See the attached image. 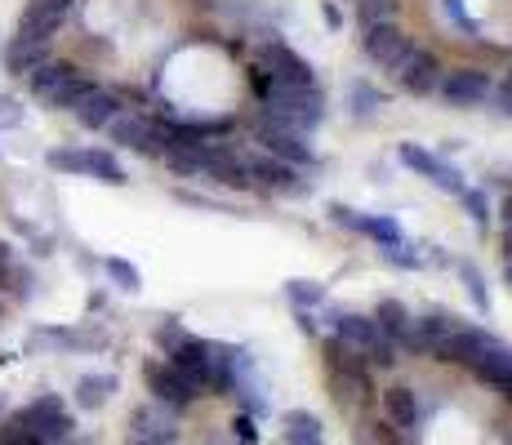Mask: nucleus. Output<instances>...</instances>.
Listing matches in <instances>:
<instances>
[{
    "mask_svg": "<svg viewBox=\"0 0 512 445\" xmlns=\"http://www.w3.org/2000/svg\"><path fill=\"white\" fill-rule=\"evenodd\" d=\"M254 85H259L268 116L285 130H317L326 116V98L317 94V85H281L272 76H254Z\"/></svg>",
    "mask_w": 512,
    "mask_h": 445,
    "instance_id": "obj_1",
    "label": "nucleus"
},
{
    "mask_svg": "<svg viewBox=\"0 0 512 445\" xmlns=\"http://www.w3.org/2000/svg\"><path fill=\"white\" fill-rule=\"evenodd\" d=\"M170 356V365L192 383L196 392H228L232 383V352L210 339H183Z\"/></svg>",
    "mask_w": 512,
    "mask_h": 445,
    "instance_id": "obj_2",
    "label": "nucleus"
},
{
    "mask_svg": "<svg viewBox=\"0 0 512 445\" xmlns=\"http://www.w3.org/2000/svg\"><path fill=\"white\" fill-rule=\"evenodd\" d=\"M27 85H32V94L41 98L45 107H54V112H72V107L94 89L90 76H81L72 63H41L32 76H27Z\"/></svg>",
    "mask_w": 512,
    "mask_h": 445,
    "instance_id": "obj_3",
    "label": "nucleus"
},
{
    "mask_svg": "<svg viewBox=\"0 0 512 445\" xmlns=\"http://www.w3.org/2000/svg\"><path fill=\"white\" fill-rule=\"evenodd\" d=\"M326 370H330V388H334V401L339 405H361L370 397V370L352 348H343L339 339L326 343Z\"/></svg>",
    "mask_w": 512,
    "mask_h": 445,
    "instance_id": "obj_4",
    "label": "nucleus"
},
{
    "mask_svg": "<svg viewBox=\"0 0 512 445\" xmlns=\"http://www.w3.org/2000/svg\"><path fill=\"white\" fill-rule=\"evenodd\" d=\"M14 423L23 432H32L41 445H58V441H67L72 437V428H76V419L67 414V405L54 397V392H45V397H36L32 405H23V410L14 414Z\"/></svg>",
    "mask_w": 512,
    "mask_h": 445,
    "instance_id": "obj_5",
    "label": "nucleus"
},
{
    "mask_svg": "<svg viewBox=\"0 0 512 445\" xmlns=\"http://www.w3.org/2000/svg\"><path fill=\"white\" fill-rule=\"evenodd\" d=\"M107 134H112L116 147H130V152H139V156H165V147H170L165 125L147 121L139 112H116L112 125H107Z\"/></svg>",
    "mask_w": 512,
    "mask_h": 445,
    "instance_id": "obj_6",
    "label": "nucleus"
},
{
    "mask_svg": "<svg viewBox=\"0 0 512 445\" xmlns=\"http://www.w3.org/2000/svg\"><path fill=\"white\" fill-rule=\"evenodd\" d=\"M143 379H147V392H152V401L156 405H165V410H174V414H183L187 405L196 401V388L183 379L174 365H165V361H147L143 365Z\"/></svg>",
    "mask_w": 512,
    "mask_h": 445,
    "instance_id": "obj_7",
    "label": "nucleus"
},
{
    "mask_svg": "<svg viewBox=\"0 0 512 445\" xmlns=\"http://www.w3.org/2000/svg\"><path fill=\"white\" fill-rule=\"evenodd\" d=\"M366 54H370V63H379L383 72L397 76L401 63L415 54V41H410L397 23H374V27H366Z\"/></svg>",
    "mask_w": 512,
    "mask_h": 445,
    "instance_id": "obj_8",
    "label": "nucleus"
},
{
    "mask_svg": "<svg viewBox=\"0 0 512 445\" xmlns=\"http://www.w3.org/2000/svg\"><path fill=\"white\" fill-rule=\"evenodd\" d=\"M397 161L406 165V170H415L419 178H428L432 187H441V192H450V196H459L464 192V174L455 170V165H446L441 156H432V152H423V147L415 143H401V152H397Z\"/></svg>",
    "mask_w": 512,
    "mask_h": 445,
    "instance_id": "obj_9",
    "label": "nucleus"
},
{
    "mask_svg": "<svg viewBox=\"0 0 512 445\" xmlns=\"http://www.w3.org/2000/svg\"><path fill=\"white\" fill-rule=\"evenodd\" d=\"M441 98H446L450 107H481L490 98V76L477 72V67H459V72H441Z\"/></svg>",
    "mask_w": 512,
    "mask_h": 445,
    "instance_id": "obj_10",
    "label": "nucleus"
},
{
    "mask_svg": "<svg viewBox=\"0 0 512 445\" xmlns=\"http://www.w3.org/2000/svg\"><path fill=\"white\" fill-rule=\"evenodd\" d=\"M250 183H259L263 192H272V196H303L312 187L308 178H299V165H285L277 156L250 161Z\"/></svg>",
    "mask_w": 512,
    "mask_h": 445,
    "instance_id": "obj_11",
    "label": "nucleus"
},
{
    "mask_svg": "<svg viewBox=\"0 0 512 445\" xmlns=\"http://www.w3.org/2000/svg\"><path fill=\"white\" fill-rule=\"evenodd\" d=\"M334 339L343 343V348H352L361 356V361H366V356L379 348L383 339H388V334L379 330V321H374V316H361V312H343V316H334Z\"/></svg>",
    "mask_w": 512,
    "mask_h": 445,
    "instance_id": "obj_12",
    "label": "nucleus"
},
{
    "mask_svg": "<svg viewBox=\"0 0 512 445\" xmlns=\"http://www.w3.org/2000/svg\"><path fill=\"white\" fill-rule=\"evenodd\" d=\"M254 138L263 143V152L277 156V161H285V165H312V147L303 143L299 130H285V125L268 121V125H259V134Z\"/></svg>",
    "mask_w": 512,
    "mask_h": 445,
    "instance_id": "obj_13",
    "label": "nucleus"
},
{
    "mask_svg": "<svg viewBox=\"0 0 512 445\" xmlns=\"http://www.w3.org/2000/svg\"><path fill=\"white\" fill-rule=\"evenodd\" d=\"M490 348H495V339H490L486 330H472V325H459V330L450 334V339L441 343V348L432 352V356H437V361L468 365V370H472V365H477V361H481V356H486Z\"/></svg>",
    "mask_w": 512,
    "mask_h": 445,
    "instance_id": "obj_14",
    "label": "nucleus"
},
{
    "mask_svg": "<svg viewBox=\"0 0 512 445\" xmlns=\"http://www.w3.org/2000/svg\"><path fill=\"white\" fill-rule=\"evenodd\" d=\"M41 63H49V41L27 36V32L9 36V45H5V72L9 76H32Z\"/></svg>",
    "mask_w": 512,
    "mask_h": 445,
    "instance_id": "obj_15",
    "label": "nucleus"
},
{
    "mask_svg": "<svg viewBox=\"0 0 512 445\" xmlns=\"http://www.w3.org/2000/svg\"><path fill=\"white\" fill-rule=\"evenodd\" d=\"M397 85L406 89V94H415V98H428L432 89L441 85V63L432 54H423V49H415V54L401 63V72H397Z\"/></svg>",
    "mask_w": 512,
    "mask_h": 445,
    "instance_id": "obj_16",
    "label": "nucleus"
},
{
    "mask_svg": "<svg viewBox=\"0 0 512 445\" xmlns=\"http://www.w3.org/2000/svg\"><path fill=\"white\" fill-rule=\"evenodd\" d=\"M383 414H388V419L397 423L401 432H415L428 410H423V401H419L415 388H406V383H392V388L383 392Z\"/></svg>",
    "mask_w": 512,
    "mask_h": 445,
    "instance_id": "obj_17",
    "label": "nucleus"
},
{
    "mask_svg": "<svg viewBox=\"0 0 512 445\" xmlns=\"http://www.w3.org/2000/svg\"><path fill=\"white\" fill-rule=\"evenodd\" d=\"M116 112H121V98L107 94V89H98V85L72 107V116H76V125H81V130H107Z\"/></svg>",
    "mask_w": 512,
    "mask_h": 445,
    "instance_id": "obj_18",
    "label": "nucleus"
},
{
    "mask_svg": "<svg viewBox=\"0 0 512 445\" xmlns=\"http://www.w3.org/2000/svg\"><path fill=\"white\" fill-rule=\"evenodd\" d=\"M130 437H143V441H174V410L165 405H139L130 414Z\"/></svg>",
    "mask_w": 512,
    "mask_h": 445,
    "instance_id": "obj_19",
    "label": "nucleus"
},
{
    "mask_svg": "<svg viewBox=\"0 0 512 445\" xmlns=\"http://www.w3.org/2000/svg\"><path fill=\"white\" fill-rule=\"evenodd\" d=\"M268 76L272 81H281V85H312V67L285 45L268 49Z\"/></svg>",
    "mask_w": 512,
    "mask_h": 445,
    "instance_id": "obj_20",
    "label": "nucleus"
},
{
    "mask_svg": "<svg viewBox=\"0 0 512 445\" xmlns=\"http://www.w3.org/2000/svg\"><path fill=\"white\" fill-rule=\"evenodd\" d=\"M472 374H477L481 383H490V388L508 392L512 388V352L504 348V343H495V348H490L477 365H472Z\"/></svg>",
    "mask_w": 512,
    "mask_h": 445,
    "instance_id": "obj_21",
    "label": "nucleus"
},
{
    "mask_svg": "<svg viewBox=\"0 0 512 445\" xmlns=\"http://www.w3.org/2000/svg\"><path fill=\"white\" fill-rule=\"evenodd\" d=\"M81 165H85L81 178H98V183H112V187L125 183L121 161L112 152H103V147H81Z\"/></svg>",
    "mask_w": 512,
    "mask_h": 445,
    "instance_id": "obj_22",
    "label": "nucleus"
},
{
    "mask_svg": "<svg viewBox=\"0 0 512 445\" xmlns=\"http://www.w3.org/2000/svg\"><path fill=\"white\" fill-rule=\"evenodd\" d=\"M112 392H116V374H81L76 379V405L81 410H103Z\"/></svg>",
    "mask_w": 512,
    "mask_h": 445,
    "instance_id": "obj_23",
    "label": "nucleus"
},
{
    "mask_svg": "<svg viewBox=\"0 0 512 445\" xmlns=\"http://www.w3.org/2000/svg\"><path fill=\"white\" fill-rule=\"evenodd\" d=\"M374 321H379V330L388 334L392 343H397L401 334L410 330V321H415V316H410V308H406V303H397V299H383L379 308H374Z\"/></svg>",
    "mask_w": 512,
    "mask_h": 445,
    "instance_id": "obj_24",
    "label": "nucleus"
},
{
    "mask_svg": "<svg viewBox=\"0 0 512 445\" xmlns=\"http://www.w3.org/2000/svg\"><path fill=\"white\" fill-rule=\"evenodd\" d=\"M285 445H321V423L303 410L285 414Z\"/></svg>",
    "mask_w": 512,
    "mask_h": 445,
    "instance_id": "obj_25",
    "label": "nucleus"
},
{
    "mask_svg": "<svg viewBox=\"0 0 512 445\" xmlns=\"http://www.w3.org/2000/svg\"><path fill=\"white\" fill-rule=\"evenodd\" d=\"M285 294H290L294 312H308V308H317V303H326V290H321L317 281H290Z\"/></svg>",
    "mask_w": 512,
    "mask_h": 445,
    "instance_id": "obj_26",
    "label": "nucleus"
},
{
    "mask_svg": "<svg viewBox=\"0 0 512 445\" xmlns=\"http://www.w3.org/2000/svg\"><path fill=\"white\" fill-rule=\"evenodd\" d=\"M459 276H464V285H468V299L477 303L481 312H490V290H486V281H481L477 263H459Z\"/></svg>",
    "mask_w": 512,
    "mask_h": 445,
    "instance_id": "obj_27",
    "label": "nucleus"
},
{
    "mask_svg": "<svg viewBox=\"0 0 512 445\" xmlns=\"http://www.w3.org/2000/svg\"><path fill=\"white\" fill-rule=\"evenodd\" d=\"M357 14H361V23H366V27L392 23V14H397V0H357Z\"/></svg>",
    "mask_w": 512,
    "mask_h": 445,
    "instance_id": "obj_28",
    "label": "nucleus"
},
{
    "mask_svg": "<svg viewBox=\"0 0 512 445\" xmlns=\"http://www.w3.org/2000/svg\"><path fill=\"white\" fill-rule=\"evenodd\" d=\"M107 267V276H112V281L116 285H121V290H139V285H143V276H139V267H134V263H125V259H107L103 263Z\"/></svg>",
    "mask_w": 512,
    "mask_h": 445,
    "instance_id": "obj_29",
    "label": "nucleus"
},
{
    "mask_svg": "<svg viewBox=\"0 0 512 445\" xmlns=\"http://www.w3.org/2000/svg\"><path fill=\"white\" fill-rule=\"evenodd\" d=\"M459 201H464V210L472 214V223L486 227V219H490V201H486V192H481V187H464V192H459Z\"/></svg>",
    "mask_w": 512,
    "mask_h": 445,
    "instance_id": "obj_30",
    "label": "nucleus"
},
{
    "mask_svg": "<svg viewBox=\"0 0 512 445\" xmlns=\"http://www.w3.org/2000/svg\"><path fill=\"white\" fill-rule=\"evenodd\" d=\"M183 339H187V334L179 330V321H161V325H156V343H161L165 352H174Z\"/></svg>",
    "mask_w": 512,
    "mask_h": 445,
    "instance_id": "obj_31",
    "label": "nucleus"
},
{
    "mask_svg": "<svg viewBox=\"0 0 512 445\" xmlns=\"http://www.w3.org/2000/svg\"><path fill=\"white\" fill-rule=\"evenodd\" d=\"M23 121V107L18 103H0V130H5V125H18Z\"/></svg>",
    "mask_w": 512,
    "mask_h": 445,
    "instance_id": "obj_32",
    "label": "nucleus"
},
{
    "mask_svg": "<svg viewBox=\"0 0 512 445\" xmlns=\"http://www.w3.org/2000/svg\"><path fill=\"white\" fill-rule=\"evenodd\" d=\"M294 316H299V330L303 334H317V316H312V312H294Z\"/></svg>",
    "mask_w": 512,
    "mask_h": 445,
    "instance_id": "obj_33",
    "label": "nucleus"
},
{
    "mask_svg": "<svg viewBox=\"0 0 512 445\" xmlns=\"http://www.w3.org/2000/svg\"><path fill=\"white\" fill-rule=\"evenodd\" d=\"M499 107H504V112L512 116V76L504 81V89H499Z\"/></svg>",
    "mask_w": 512,
    "mask_h": 445,
    "instance_id": "obj_34",
    "label": "nucleus"
},
{
    "mask_svg": "<svg viewBox=\"0 0 512 445\" xmlns=\"http://www.w3.org/2000/svg\"><path fill=\"white\" fill-rule=\"evenodd\" d=\"M41 5H54V9H63V14H72L76 0H41Z\"/></svg>",
    "mask_w": 512,
    "mask_h": 445,
    "instance_id": "obj_35",
    "label": "nucleus"
},
{
    "mask_svg": "<svg viewBox=\"0 0 512 445\" xmlns=\"http://www.w3.org/2000/svg\"><path fill=\"white\" fill-rule=\"evenodd\" d=\"M130 445H174V441H143V437H130Z\"/></svg>",
    "mask_w": 512,
    "mask_h": 445,
    "instance_id": "obj_36",
    "label": "nucleus"
},
{
    "mask_svg": "<svg viewBox=\"0 0 512 445\" xmlns=\"http://www.w3.org/2000/svg\"><path fill=\"white\" fill-rule=\"evenodd\" d=\"M504 397H508V405H512V388H508V392H504Z\"/></svg>",
    "mask_w": 512,
    "mask_h": 445,
    "instance_id": "obj_37",
    "label": "nucleus"
},
{
    "mask_svg": "<svg viewBox=\"0 0 512 445\" xmlns=\"http://www.w3.org/2000/svg\"><path fill=\"white\" fill-rule=\"evenodd\" d=\"M0 405H5V401H0Z\"/></svg>",
    "mask_w": 512,
    "mask_h": 445,
    "instance_id": "obj_38",
    "label": "nucleus"
}]
</instances>
